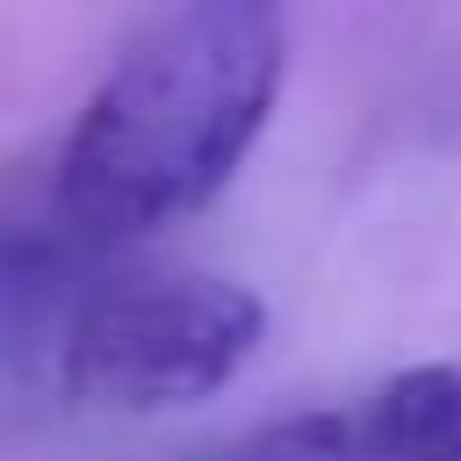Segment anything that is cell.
Segmentation results:
<instances>
[{
    "instance_id": "obj_1",
    "label": "cell",
    "mask_w": 461,
    "mask_h": 461,
    "mask_svg": "<svg viewBox=\"0 0 461 461\" xmlns=\"http://www.w3.org/2000/svg\"><path fill=\"white\" fill-rule=\"evenodd\" d=\"M288 79V0H173L86 94L50 180L72 252H122L209 209Z\"/></svg>"
},
{
    "instance_id": "obj_2",
    "label": "cell",
    "mask_w": 461,
    "mask_h": 461,
    "mask_svg": "<svg viewBox=\"0 0 461 461\" xmlns=\"http://www.w3.org/2000/svg\"><path fill=\"white\" fill-rule=\"evenodd\" d=\"M267 339V303L223 274L101 281L65 310L58 382L101 411H187L216 396Z\"/></svg>"
},
{
    "instance_id": "obj_3",
    "label": "cell",
    "mask_w": 461,
    "mask_h": 461,
    "mask_svg": "<svg viewBox=\"0 0 461 461\" xmlns=\"http://www.w3.org/2000/svg\"><path fill=\"white\" fill-rule=\"evenodd\" d=\"M353 418L367 461H461V367H403Z\"/></svg>"
}]
</instances>
